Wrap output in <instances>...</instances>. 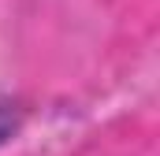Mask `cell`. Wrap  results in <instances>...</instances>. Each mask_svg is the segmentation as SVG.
<instances>
[{
	"label": "cell",
	"mask_w": 160,
	"mask_h": 156,
	"mask_svg": "<svg viewBox=\"0 0 160 156\" xmlns=\"http://www.w3.org/2000/svg\"><path fill=\"white\" fill-rule=\"evenodd\" d=\"M11 130H15V112L0 104V141H8V138H11Z\"/></svg>",
	"instance_id": "1"
}]
</instances>
